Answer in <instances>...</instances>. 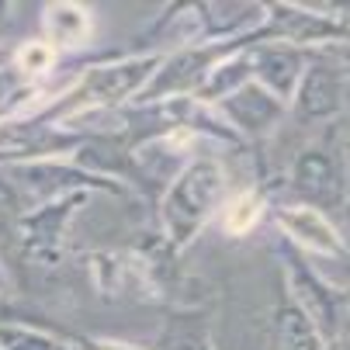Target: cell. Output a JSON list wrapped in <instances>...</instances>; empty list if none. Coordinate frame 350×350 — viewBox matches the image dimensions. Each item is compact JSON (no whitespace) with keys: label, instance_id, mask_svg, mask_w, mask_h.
<instances>
[{"label":"cell","instance_id":"1","mask_svg":"<svg viewBox=\"0 0 350 350\" xmlns=\"http://www.w3.org/2000/svg\"><path fill=\"white\" fill-rule=\"evenodd\" d=\"M278 222L298 243H306L312 250H323V254H336V250H340V239H336L333 226L319 212H312V208H284V212H278Z\"/></svg>","mask_w":350,"mask_h":350},{"label":"cell","instance_id":"2","mask_svg":"<svg viewBox=\"0 0 350 350\" xmlns=\"http://www.w3.org/2000/svg\"><path fill=\"white\" fill-rule=\"evenodd\" d=\"M49 31L56 35V42L63 45H80L90 35V18L83 8L77 4H59V8H49Z\"/></svg>","mask_w":350,"mask_h":350},{"label":"cell","instance_id":"3","mask_svg":"<svg viewBox=\"0 0 350 350\" xmlns=\"http://www.w3.org/2000/svg\"><path fill=\"white\" fill-rule=\"evenodd\" d=\"M260 219V198L254 191H243L236 194L232 202L226 205V229L232 236H243L246 229H254V222Z\"/></svg>","mask_w":350,"mask_h":350},{"label":"cell","instance_id":"4","mask_svg":"<svg viewBox=\"0 0 350 350\" xmlns=\"http://www.w3.org/2000/svg\"><path fill=\"white\" fill-rule=\"evenodd\" d=\"M18 63L28 73H45L49 66H53V49H49L45 42H31V45H25L18 53Z\"/></svg>","mask_w":350,"mask_h":350},{"label":"cell","instance_id":"5","mask_svg":"<svg viewBox=\"0 0 350 350\" xmlns=\"http://www.w3.org/2000/svg\"><path fill=\"white\" fill-rule=\"evenodd\" d=\"M115 350H129V347H115Z\"/></svg>","mask_w":350,"mask_h":350}]
</instances>
